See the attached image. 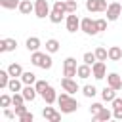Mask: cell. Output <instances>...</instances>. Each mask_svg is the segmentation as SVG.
<instances>
[{
	"label": "cell",
	"mask_w": 122,
	"mask_h": 122,
	"mask_svg": "<svg viewBox=\"0 0 122 122\" xmlns=\"http://www.w3.org/2000/svg\"><path fill=\"white\" fill-rule=\"evenodd\" d=\"M57 103H59V107H61V112H65V114L74 112V111L80 107V105H78V101H76V99H72L69 92H65V93L57 95Z\"/></svg>",
	"instance_id": "cell-1"
},
{
	"label": "cell",
	"mask_w": 122,
	"mask_h": 122,
	"mask_svg": "<svg viewBox=\"0 0 122 122\" xmlns=\"http://www.w3.org/2000/svg\"><path fill=\"white\" fill-rule=\"evenodd\" d=\"M80 30H84V32L90 34V36H93V34L99 32V30H97V23H95V19H92V17H84V19L80 21Z\"/></svg>",
	"instance_id": "cell-2"
},
{
	"label": "cell",
	"mask_w": 122,
	"mask_h": 122,
	"mask_svg": "<svg viewBox=\"0 0 122 122\" xmlns=\"http://www.w3.org/2000/svg\"><path fill=\"white\" fill-rule=\"evenodd\" d=\"M34 15L38 19H44V17H50V6L46 0H36L34 2Z\"/></svg>",
	"instance_id": "cell-3"
},
{
	"label": "cell",
	"mask_w": 122,
	"mask_h": 122,
	"mask_svg": "<svg viewBox=\"0 0 122 122\" xmlns=\"http://www.w3.org/2000/svg\"><path fill=\"white\" fill-rule=\"evenodd\" d=\"M63 74H65V76H69V78L78 76V67H76V59H74V57H67V59H65Z\"/></svg>",
	"instance_id": "cell-4"
},
{
	"label": "cell",
	"mask_w": 122,
	"mask_h": 122,
	"mask_svg": "<svg viewBox=\"0 0 122 122\" xmlns=\"http://www.w3.org/2000/svg\"><path fill=\"white\" fill-rule=\"evenodd\" d=\"M107 8H109L107 0H86L88 11H107Z\"/></svg>",
	"instance_id": "cell-5"
},
{
	"label": "cell",
	"mask_w": 122,
	"mask_h": 122,
	"mask_svg": "<svg viewBox=\"0 0 122 122\" xmlns=\"http://www.w3.org/2000/svg\"><path fill=\"white\" fill-rule=\"evenodd\" d=\"M92 74H93V78H97V80L105 78V76H107V65H105V61H95V63L92 65Z\"/></svg>",
	"instance_id": "cell-6"
},
{
	"label": "cell",
	"mask_w": 122,
	"mask_h": 122,
	"mask_svg": "<svg viewBox=\"0 0 122 122\" xmlns=\"http://www.w3.org/2000/svg\"><path fill=\"white\" fill-rule=\"evenodd\" d=\"M120 13H122V6H120L118 2L109 4V8H107V19H109V21H116V19L120 17Z\"/></svg>",
	"instance_id": "cell-7"
},
{
	"label": "cell",
	"mask_w": 122,
	"mask_h": 122,
	"mask_svg": "<svg viewBox=\"0 0 122 122\" xmlns=\"http://www.w3.org/2000/svg\"><path fill=\"white\" fill-rule=\"evenodd\" d=\"M65 25H67V30H69V32H76V30L80 29V19H78V15H76V13H69Z\"/></svg>",
	"instance_id": "cell-8"
},
{
	"label": "cell",
	"mask_w": 122,
	"mask_h": 122,
	"mask_svg": "<svg viewBox=\"0 0 122 122\" xmlns=\"http://www.w3.org/2000/svg\"><path fill=\"white\" fill-rule=\"evenodd\" d=\"M61 88H63L65 92H69V93H76V92H78V84H76V80H74V78H69V76L61 78Z\"/></svg>",
	"instance_id": "cell-9"
},
{
	"label": "cell",
	"mask_w": 122,
	"mask_h": 122,
	"mask_svg": "<svg viewBox=\"0 0 122 122\" xmlns=\"http://www.w3.org/2000/svg\"><path fill=\"white\" fill-rule=\"evenodd\" d=\"M15 48H17L15 38H2L0 40V51H13Z\"/></svg>",
	"instance_id": "cell-10"
},
{
	"label": "cell",
	"mask_w": 122,
	"mask_h": 122,
	"mask_svg": "<svg viewBox=\"0 0 122 122\" xmlns=\"http://www.w3.org/2000/svg\"><path fill=\"white\" fill-rule=\"evenodd\" d=\"M40 95L44 97V101H46L48 105H53V103L57 101V93H55V90H53L51 86H48V88H46V90H44Z\"/></svg>",
	"instance_id": "cell-11"
},
{
	"label": "cell",
	"mask_w": 122,
	"mask_h": 122,
	"mask_svg": "<svg viewBox=\"0 0 122 122\" xmlns=\"http://www.w3.org/2000/svg\"><path fill=\"white\" fill-rule=\"evenodd\" d=\"M42 116H44L46 120H51V122H59V120H61V114H59L53 107H46V109L42 111Z\"/></svg>",
	"instance_id": "cell-12"
},
{
	"label": "cell",
	"mask_w": 122,
	"mask_h": 122,
	"mask_svg": "<svg viewBox=\"0 0 122 122\" xmlns=\"http://www.w3.org/2000/svg\"><path fill=\"white\" fill-rule=\"evenodd\" d=\"M21 93H23V97L27 99V101H34V97H36V88L32 86V84H25V88L21 90Z\"/></svg>",
	"instance_id": "cell-13"
},
{
	"label": "cell",
	"mask_w": 122,
	"mask_h": 122,
	"mask_svg": "<svg viewBox=\"0 0 122 122\" xmlns=\"http://www.w3.org/2000/svg\"><path fill=\"white\" fill-rule=\"evenodd\" d=\"M107 84H109L111 88H114V90H120V88H122V76H118L116 72H111V74L107 76Z\"/></svg>",
	"instance_id": "cell-14"
},
{
	"label": "cell",
	"mask_w": 122,
	"mask_h": 122,
	"mask_svg": "<svg viewBox=\"0 0 122 122\" xmlns=\"http://www.w3.org/2000/svg\"><path fill=\"white\" fill-rule=\"evenodd\" d=\"M101 97H103V101H109V103H112V99L116 97V90L114 88H111L109 84L103 88V92H101Z\"/></svg>",
	"instance_id": "cell-15"
},
{
	"label": "cell",
	"mask_w": 122,
	"mask_h": 122,
	"mask_svg": "<svg viewBox=\"0 0 122 122\" xmlns=\"http://www.w3.org/2000/svg\"><path fill=\"white\" fill-rule=\"evenodd\" d=\"M23 15H29L30 11H34V4L30 2V0H21V4H19V8H17Z\"/></svg>",
	"instance_id": "cell-16"
},
{
	"label": "cell",
	"mask_w": 122,
	"mask_h": 122,
	"mask_svg": "<svg viewBox=\"0 0 122 122\" xmlns=\"http://www.w3.org/2000/svg\"><path fill=\"white\" fill-rule=\"evenodd\" d=\"M111 118H112V112H111L109 109H105V107L93 116V120H97V122H107V120H111Z\"/></svg>",
	"instance_id": "cell-17"
},
{
	"label": "cell",
	"mask_w": 122,
	"mask_h": 122,
	"mask_svg": "<svg viewBox=\"0 0 122 122\" xmlns=\"http://www.w3.org/2000/svg\"><path fill=\"white\" fill-rule=\"evenodd\" d=\"M25 46H27L29 51H36V50L40 48V38H38V36H30V38H27Z\"/></svg>",
	"instance_id": "cell-18"
},
{
	"label": "cell",
	"mask_w": 122,
	"mask_h": 122,
	"mask_svg": "<svg viewBox=\"0 0 122 122\" xmlns=\"http://www.w3.org/2000/svg\"><path fill=\"white\" fill-rule=\"evenodd\" d=\"M93 76L92 74V65L84 63V65H78V78H90Z\"/></svg>",
	"instance_id": "cell-19"
},
{
	"label": "cell",
	"mask_w": 122,
	"mask_h": 122,
	"mask_svg": "<svg viewBox=\"0 0 122 122\" xmlns=\"http://www.w3.org/2000/svg\"><path fill=\"white\" fill-rule=\"evenodd\" d=\"M8 72H10L13 78H21V74H23V67H21L19 63H11V65L8 67Z\"/></svg>",
	"instance_id": "cell-20"
},
{
	"label": "cell",
	"mask_w": 122,
	"mask_h": 122,
	"mask_svg": "<svg viewBox=\"0 0 122 122\" xmlns=\"http://www.w3.org/2000/svg\"><path fill=\"white\" fill-rule=\"evenodd\" d=\"M120 57H122V50L118 46H111L109 48V59L111 61H120Z\"/></svg>",
	"instance_id": "cell-21"
},
{
	"label": "cell",
	"mask_w": 122,
	"mask_h": 122,
	"mask_svg": "<svg viewBox=\"0 0 122 122\" xmlns=\"http://www.w3.org/2000/svg\"><path fill=\"white\" fill-rule=\"evenodd\" d=\"M21 84H23L21 78H13V76H11V80H10V84H8V90L13 92V93H15V92H21V90H23Z\"/></svg>",
	"instance_id": "cell-22"
},
{
	"label": "cell",
	"mask_w": 122,
	"mask_h": 122,
	"mask_svg": "<svg viewBox=\"0 0 122 122\" xmlns=\"http://www.w3.org/2000/svg\"><path fill=\"white\" fill-rule=\"evenodd\" d=\"M57 50H59V42H57L55 38L46 40V51H48V53H55Z\"/></svg>",
	"instance_id": "cell-23"
},
{
	"label": "cell",
	"mask_w": 122,
	"mask_h": 122,
	"mask_svg": "<svg viewBox=\"0 0 122 122\" xmlns=\"http://www.w3.org/2000/svg\"><path fill=\"white\" fill-rule=\"evenodd\" d=\"M19 4H21V0H0V6L4 10H15V8H19Z\"/></svg>",
	"instance_id": "cell-24"
},
{
	"label": "cell",
	"mask_w": 122,
	"mask_h": 122,
	"mask_svg": "<svg viewBox=\"0 0 122 122\" xmlns=\"http://www.w3.org/2000/svg\"><path fill=\"white\" fill-rule=\"evenodd\" d=\"M44 55H46V53H42V51H38V50L32 51V55H30V63L36 65V67H40V63L44 61Z\"/></svg>",
	"instance_id": "cell-25"
},
{
	"label": "cell",
	"mask_w": 122,
	"mask_h": 122,
	"mask_svg": "<svg viewBox=\"0 0 122 122\" xmlns=\"http://www.w3.org/2000/svg\"><path fill=\"white\" fill-rule=\"evenodd\" d=\"M21 80H23V84H36V74L27 71V72L21 74Z\"/></svg>",
	"instance_id": "cell-26"
},
{
	"label": "cell",
	"mask_w": 122,
	"mask_h": 122,
	"mask_svg": "<svg viewBox=\"0 0 122 122\" xmlns=\"http://www.w3.org/2000/svg\"><path fill=\"white\" fill-rule=\"evenodd\" d=\"M95 57H97V61H107V57H109V50H105L103 46L95 48Z\"/></svg>",
	"instance_id": "cell-27"
},
{
	"label": "cell",
	"mask_w": 122,
	"mask_h": 122,
	"mask_svg": "<svg viewBox=\"0 0 122 122\" xmlns=\"http://www.w3.org/2000/svg\"><path fill=\"white\" fill-rule=\"evenodd\" d=\"M10 80H11V74L8 71H0V88H8Z\"/></svg>",
	"instance_id": "cell-28"
},
{
	"label": "cell",
	"mask_w": 122,
	"mask_h": 122,
	"mask_svg": "<svg viewBox=\"0 0 122 122\" xmlns=\"http://www.w3.org/2000/svg\"><path fill=\"white\" fill-rule=\"evenodd\" d=\"M63 15H65V13H61V11H57V10H51V11H50V21L57 25V23L63 21Z\"/></svg>",
	"instance_id": "cell-29"
},
{
	"label": "cell",
	"mask_w": 122,
	"mask_h": 122,
	"mask_svg": "<svg viewBox=\"0 0 122 122\" xmlns=\"http://www.w3.org/2000/svg\"><path fill=\"white\" fill-rule=\"evenodd\" d=\"M65 6H67V13H76V10H78L76 0H65Z\"/></svg>",
	"instance_id": "cell-30"
},
{
	"label": "cell",
	"mask_w": 122,
	"mask_h": 122,
	"mask_svg": "<svg viewBox=\"0 0 122 122\" xmlns=\"http://www.w3.org/2000/svg\"><path fill=\"white\" fill-rule=\"evenodd\" d=\"M51 65H53V59H51V57L46 53V55H44V61L40 63V69H44V71H50V69H51Z\"/></svg>",
	"instance_id": "cell-31"
},
{
	"label": "cell",
	"mask_w": 122,
	"mask_h": 122,
	"mask_svg": "<svg viewBox=\"0 0 122 122\" xmlns=\"http://www.w3.org/2000/svg\"><path fill=\"white\" fill-rule=\"evenodd\" d=\"M82 59H84V63H88V65H93V63L97 61V57H95V51H93V53H92V51H86Z\"/></svg>",
	"instance_id": "cell-32"
},
{
	"label": "cell",
	"mask_w": 122,
	"mask_h": 122,
	"mask_svg": "<svg viewBox=\"0 0 122 122\" xmlns=\"http://www.w3.org/2000/svg\"><path fill=\"white\" fill-rule=\"evenodd\" d=\"M82 93H84L86 97H93V95L97 93V90H95V86H90V84H88V86L82 88Z\"/></svg>",
	"instance_id": "cell-33"
},
{
	"label": "cell",
	"mask_w": 122,
	"mask_h": 122,
	"mask_svg": "<svg viewBox=\"0 0 122 122\" xmlns=\"http://www.w3.org/2000/svg\"><path fill=\"white\" fill-rule=\"evenodd\" d=\"M11 99H13V107H17V105H23L27 99L23 97V93H19V92H15L13 95H11Z\"/></svg>",
	"instance_id": "cell-34"
},
{
	"label": "cell",
	"mask_w": 122,
	"mask_h": 122,
	"mask_svg": "<svg viewBox=\"0 0 122 122\" xmlns=\"http://www.w3.org/2000/svg\"><path fill=\"white\" fill-rule=\"evenodd\" d=\"M11 103H13V99H11L10 95H6V93H4V95H0V107L8 109V107H10Z\"/></svg>",
	"instance_id": "cell-35"
},
{
	"label": "cell",
	"mask_w": 122,
	"mask_h": 122,
	"mask_svg": "<svg viewBox=\"0 0 122 122\" xmlns=\"http://www.w3.org/2000/svg\"><path fill=\"white\" fill-rule=\"evenodd\" d=\"M53 10H57V11H61V13H67V6H65V0H57V2L53 4Z\"/></svg>",
	"instance_id": "cell-36"
},
{
	"label": "cell",
	"mask_w": 122,
	"mask_h": 122,
	"mask_svg": "<svg viewBox=\"0 0 122 122\" xmlns=\"http://www.w3.org/2000/svg\"><path fill=\"white\" fill-rule=\"evenodd\" d=\"M48 86H50V84H48L46 80H36V84H34V88H36V92H38V93H42Z\"/></svg>",
	"instance_id": "cell-37"
},
{
	"label": "cell",
	"mask_w": 122,
	"mask_h": 122,
	"mask_svg": "<svg viewBox=\"0 0 122 122\" xmlns=\"http://www.w3.org/2000/svg\"><path fill=\"white\" fill-rule=\"evenodd\" d=\"M19 120H21V122H34V116H32V112H29V111H27L25 114H21V116H19Z\"/></svg>",
	"instance_id": "cell-38"
},
{
	"label": "cell",
	"mask_w": 122,
	"mask_h": 122,
	"mask_svg": "<svg viewBox=\"0 0 122 122\" xmlns=\"http://www.w3.org/2000/svg\"><path fill=\"white\" fill-rule=\"evenodd\" d=\"M107 21H109V19H95V23H97V30H99V32L107 29Z\"/></svg>",
	"instance_id": "cell-39"
},
{
	"label": "cell",
	"mask_w": 122,
	"mask_h": 122,
	"mask_svg": "<svg viewBox=\"0 0 122 122\" xmlns=\"http://www.w3.org/2000/svg\"><path fill=\"white\" fill-rule=\"evenodd\" d=\"M101 109H103V105H101V103H93V105L90 107V112H92V116H95V114H97Z\"/></svg>",
	"instance_id": "cell-40"
},
{
	"label": "cell",
	"mask_w": 122,
	"mask_h": 122,
	"mask_svg": "<svg viewBox=\"0 0 122 122\" xmlns=\"http://www.w3.org/2000/svg\"><path fill=\"white\" fill-rule=\"evenodd\" d=\"M112 116H114L116 120H122V107H116V109H112Z\"/></svg>",
	"instance_id": "cell-41"
},
{
	"label": "cell",
	"mask_w": 122,
	"mask_h": 122,
	"mask_svg": "<svg viewBox=\"0 0 122 122\" xmlns=\"http://www.w3.org/2000/svg\"><path fill=\"white\" fill-rule=\"evenodd\" d=\"M25 112H27V107H25V105H17V107H15V114H17V116H21V114H25Z\"/></svg>",
	"instance_id": "cell-42"
},
{
	"label": "cell",
	"mask_w": 122,
	"mask_h": 122,
	"mask_svg": "<svg viewBox=\"0 0 122 122\" xmlns=\"http://www.w3.org/2000/svg\"><path fill=\"white\" fill-rule=\"evenodd\" d=\"M4 116L6 118H10V120H13L17 114H15V111H10V109H4Z\"/></svg>",
	"instance_id": "cell-43"
}]
</instances>
